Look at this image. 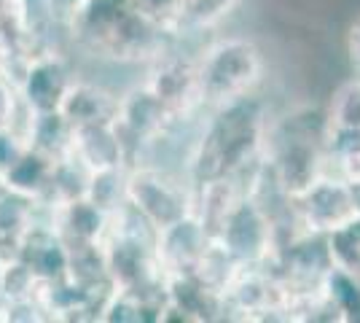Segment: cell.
I'll list each match as a JSON object with an SVG mask.
<instances>
[{
    "label": "cell",
    "mask_w": 360,
    "mask_h": 323,
    "mask_svg": "<svg viewBox=\"0 0 360 323\" xmlns=\"http://www.w3.org/2000/svg\"><path fill=\"white\" fill-rule=\"evenodd\" d=\"M269 129L271 110L261 92L205 108L186 156L188 181L199 186L218 178H242L266 154Z\"/></svg>",
    "instance_id": "6da1fadb"
},
{
    "label": "cell",
    "mask_w": 360,
    "mask_h": 323,
    "mask_svg": "<svg viewBox=\"0 0 360 323\" xmlns=\"http://www.w3.org/2000/svg\"><path fill=\"white\" fill-rule=\"evenodd\" d=\"M68 41L97 60L146 65L178 38L143 14L135 0H84Z\"/></svg>",
    "instance_id": "7a4b0ae2"
},
{
    "label": "cell",
    "mask_w": 360,
    "mask_h": 323,
    "mask_svg": "<svg viewBox=\"0 0 360 323\" xmlns=\"http://www.w3.org/2000/svg\"><path fill=\"white\" fill-rule=\"evenodd\" d=\"M328 110H293L283 119H271L266 162L277 178V186L290 200H299L330 170L323 146Z\"/></svg>",
    "instance_id": "3957f363"
},
{
    "label": "cell",
    "mask_w": 360,
    "mask_h": 323,
    "mask_svg": "<svg viewBox=\"0 0 360 323\" xmlns=\"http://www.w3.org/2000/svg\"><path fill=\"white\" fill-rule=\"evenodd\" d=\"M199 62V97L202 108H218L264 84V51L248 35H218L196 54Z\"/></svg>",
    "instance_id": "277c9868"
},
{
    "label": "cell",
    "mask_w": 360,
    "mask_h": 323,
    "mask_svg": "<svg viewBox=\"0 0 360 323\" xmlns=\"http://www.w3.org/2000/svg\"><path fill=\"white\" fill-rule=\"evenodd\" d=\"M196 189L183 170L165 165H137L127 175V205L148 221L156 232L194 213Z\"/></svg>",
    "instance_id": "5b68a950"
},
{
    "label": "cell",
    "mask_w": 360,
    "mask_h": 323,
    "mask_svg": "<svg viewBox=\"0 0 360 323\" xmlns=\"http://www.w3.org/2000/svg\"><path fill=\"white\" fill-rule=\"evenodd\" d=\"M172 41L143 65V84L165 103L180 122H196L205 108L199 97V62Z\"/></svg>",
    "instance_id": "8992f818"
},
{
    "label": "cell",
    "mask_w": 360,
    "mask_h": 323,
    "mask_svg": "<svg viewBox=\"0 0 360 323\" xmlns=\"http://www.w3.org/2000/svg\"><path fill=\"white\" fill-rule=\"evenodd\" d=\"M229 321H285L288 291L280 275L264 264H240L224 289Z\"/></svg>",
    "instance_id": "52a82bcc"
},
{
    "label": "cell",
    "mask_w": 360,
    "mask_h": 323,
    "mask_svg": "<svg viewBox=\"0 0 360 323\" xmlns=\"http://www.w3.org/2000/svg\"><path fill=\"white\" fill-rule=\"evenodd\" d=\"M215 243L240 264H264L274 253V218L248 191L234 205Z\"/></svg>",
    "instance_id": "ba28073f"
},
{
    "label": "cell",
    "mask_w": 360,
    "mask_h": 323,
    "mask_svg": "<svg viewBox=\"0 0 360 323\" xmlns=\"http://www.w3.org/2000/svg\"><path fill=\"white\" fill-rule=\"evenodd\" d=\"M75 78L78 76L73 70V62L60 46H41L25 62L16 78V87L27 110L49 113V110H60Z\"/></svg>",
    "instance_id": "9c48e42d"
},
{
    "label": "cell",
    "mask_w": 360,
    "mask_h": 323,
    "mask_svg": "<svg viewBox=\"0 0 360 323\" xmlns=\"http://www.w3.org/2000/svg\"><path fill=\"white\" fill-rule=\"evenodd\" d=\"M162 321L210 323L226 321V299L199 272L165 275V308ZM159 321V323H162Z\"/></svg>",
    "instance_id": "30bf717a"
},
{
    "label": "cell",
    "mask_w": 360,
    "mask_h": 323,
    "mask_svg": "<svg viewBox=\"0 0 360 323\" xmlns=\"http://www.w3.org/2000/svg\"><path fill=\"white\" fill-rule=\"evenodd\" d=\"M296 213L307 232L330 234V232L342 229L355 218L349 181L345 175L328 170L307 194H301L296 200Z\"/></svg>",
    "instance_id": "8fae6325"
},
{
    "label": "cell",
    "mask_w": 360,
    "mask_h": 323,
    "mask_svg": "<svg viewBox=\"0 0 360 323\" xmlns=\"http://www.w3.org/2000/svg\"><path fill=\"white\" fill-rule=\"evenodd\" d=\"M16 259L27 264L32 270V275L41 283L49 280H60L68 275L70 267V246L68 240L60 234V229L54 227L51 213L41 205V215L32 221V227L19 240L16 248Z\"/></svg>",
    "instance_id": "7c38bea8"
},
{
    "label": "cell",
    "mask_w": 360,
    "mask_h": 323,
    "mask_svg": "<svg viewBox=\"0 0 360 323\" xmlns=\"http://www.w3.org/2000/svg\"><path fill=\"white\" fill-rule=\"evenodd\" d=\"M210 246L212 237L194 213L169 224L156 237V251H159V262L165 267V275L196 272Z\"/></svg>",
    "instance_id": "4fadbf2b"
},
{
    "label": "cell",
    "mask_w": 360,
    "mask_h": 323,
    "mask_svg": "<svg viewBox=\"0 0 360 323\" xmlns=\"http://www.w3.org/2000/svg\"><path fill=\"white\" fill-rule=\"evenodd\" d=\"M60 113L73 127H91V124L116 122L119 116V94L94 84L89 78H75L65 94Z\"/></svg>",
    "instance_id": "5bb4252c"
},
{
    "label": "cell",
    "mask_w": 360,
    "mask_h": 323,
    "mask_svg": "<svg viewBox=\"0 0 360 323\" xmlns=\"http://www.w3.org/2000/svg\"><path fill=\"white\" fill-rule=\"evenodd\" d=\"M49 210V208H46ZM54 227L68 240V246H86V243H103L110 232L113 215L97 208L86 197H78L73 202H65L60 208L49 210Z\"/></svg>",
    "instance_id": "9a60e30c"
},
{
    "label": "cell",
    "mask_w": 360,
    "mask_h": 323,
    "mask_svg": "<svg viewBox=\"0 0 360 323\" xmlns=\"http://www.w3.org/2000/svg\"><path fill=\"white\" fill-rule=\"evenodd\" d=\"M73 156H78L89 170L127 167V154H124L116 122L75 127Z\"/></svg>",
    "instance_id": "2e32d148"
},
{
    "label": "cell",
    "mask_w": 360,
    "mask_h": 323,
    "mask_svg": "<svg viewBox=\"0 0 360 323\" xmlns=\"http://www.w3.org/2000/svg\"><path fill=\"white\" fill-rule=\"evenodd\" d=\"M194 189V215L202 221V227L215 240L221 227L226 224L229 213L242 200L245 186H242L240 178H218V181H207V184H199Z\"/></svg>",
    "instance_id": "e0dca14e"
},
{
    "label": "cell",
    "mask_w": 360,
    "mask_h": 323,
    "mask_svg": "<svg viewBox=\"0 0 360 323\" xmlns=\"http://www.w3.org/2000/svg\"><path fill=\"white\" fill-rule=\"evenodd\" d=\"M54 165H57V159L27 146V151L19 156L11 167L0 172V189H8V191H16L22 197L41 202L46 197L49 184H51Z\"/></svg>",
    "instance_id": "ac0fdd59"
},
{
    "label": "cell",
    "mask_w": 360,
    "mask_h": 323,
    "mask_svg": "<svg viewBox=\"0 0 360 323\" xmlns=\"http://www.w3.org/2000/svg\"><path fill=\"white\" fill-rule=\"evenodd\" d=\"M41 215V202L22 197L16 191L0 189V253L14 259L22 234L30 229L32 221Z\"/></svg>",
    "instance_id": "d6986e66"
},
{
    "label": "cell",
    "mask_w": 360,
    "mask_h": 323,
    "mask_svg": "<svg viewBox=\"0 0 360 323\" xmlns=\"http://www.w3.org/2000/svg\"><path fill=\"white\" fill-rule=\"evenodd\" d=\"M25 138L32 148L44 151L51 159L73 154V138L75 127L60 110H49V113H32L27 127H25Z\"/></svg>",
    "instance_id": "ffe728a7"
},
{
    "label": "cell",
    "mask_w": 360,
    "mask_h": 323,
    "mask_svg": "<svg viewBox=\"0 0 360 323\" xmlns=\"http://www.w3.org/2000/svg\"><path fill=\"white\" fill-rule=\"evenodd\" d=\"M91 170L78 159V156H62L54 165L51 172V184L46 189V197L41 200L44 208L54 210L65 202H73L78 197H86V186H89Z\"/></svg>",
    "instance_id": "44dd1931"
},
{
    "label": "cell",
    "mask_w": 360,
    "mask_h": 323,
    "mask_svg": "<svg viewBox=\"0 0 360 323\" xmlns=\"http://www.w3.org/2000/svg\"><path fill=\"white\" fill-rule=\"evenodd\" d=\"M323 291L339 310L342 323H360V272L333 264L323 280Z\"/></svg>",
    "instance_id": "7402d4cb"
},
{
    "label": "cell",
    "mask_w": 360,
    "mask_h": 323,
    "mask_svg": "<svg viewBox=\"0 0 360 323\" xmlns=\"http://www.w3.org/2000/svg\"><path fill=\"white\" fill-rule=\"evenodd\" d=\"M127 175L129 167H105L91 170L89 186H86V200H91L105 213H119L127 205Z\"/></svg>",
    "instance_id": "603a6c76"
},
{
    "label": "cell",
    "mask_w": 360,
    "mask_h": 323,
    "mask_svg": "<svg viewBox=\"0 0 360 323\" xmlns=\"http://www.w3.org/2000/svg\"><path fill=\"white\" fill-rule=\"evenodd\" d=\"M41 280L32 275V270L22 259H8L3 272H0V302H19V299H30L38 293Z\"/></svg>",
    "instance_id": "cb8c5ba5"
},
{
    "label": "cell",
    "mask_w": 360,
    "mask_h": 323,
    "mask_svg": "<svg viewBox=\"0 0 360 323\" xmlns=\"http://www.w3.org/2000/svg\"><path fill=\"white\" fill-rule=\"evenodd\" d=\"M328 122L360 129V76L342 84L328 103Z\"/></svg>",
    "instance_id": "d4e9b609"
},
{
    "label": "cell",
    "mask_w": 360,
    "mask_h": 323,
    "mask_svg": "<svg viewBox=\"0 0 360 323\" xmlns=\"http://www.w3.org/2000/svg\"><path fill=\"white\" fill-rule=\"evenodd\" d=\"M30 116H32V110H27L25 103H22L16 81L0 68V127H3V124H14V127H19V129L25 132Z\"/></svg>",
    "instance_id": "484cf974"
},
{
    "label": "cell",
    "mask_w": 360,
    "mask_h": 323,
    "mask_svg": "<svg viewBox=\"0 0 360 323\" xmlns=\"http://www.w3.org/2000/svg\"><path fill=\"white\" fill-rule=\"evenodd\" d=\"M137 8L180 41V0H135Z\"/></svg>",
    "instance_id": "4316f807"
},
{
    "label": "cell",
    "mask_w": 360,
    "mask_h": 323,
    "mask_svg": "<svg viewBox=\"0 0 360 323\" xmlns=\"http://www.w3.org/2000/svg\"><path fill=\"white\" fill-rule=\"evenodd\" d=\"M27 138H25V132L14 127V124H3L0 127V172H6V170L14 165L19 156L27 151Z\"/></svg>",
    "instance_id": "83f0119b"
},
{
    "label": "cell",
    "mask_w": 360,
    "mask_h": 323,
    "mask_svg": "<svg viewBox=\"0 0 360 323\" xmlns=\"http://www.w3.org/2000/svg\"><path fill=\"white\" fill-rule=\"evenodd\" d=\"M0 27H30L27 0H0Z\"/></svg>",
    "instance_id": "f1b7e54d"
},
{
    "label": "cell",
    "mask_w": 360,
    "mask_h": 323,
    "mask_svg": "<svg viewBox=\"0 0 360 323\" xmlns=\"http://www.w3.org/2000/svg\"><path fill=\"white\" fill-rule=\"evenodd\" d=\"M347 54L355 68V76H360V16L352 22V27L347 32Z\"/></svg>",
    "instance_id": "f546056e"
},
{
    "label": "cell",
    "mask_w": 360,
    "mask_h": 323,
    "mask_svg": "<svg viewBox=\"0 0 360 323\" xmlns=\"http://www.w3.org/2000/svg\"><path fill=\"white\" fill-rule=\"evenodd\" d=\"M349 191H352V205H355V218H360V178H347Z\"/></svg>",
    "instance_id": "4dcf8cb0"
},
{
    "label": "cell",
    "mask_w": 360,
    "mask_h": 323,
    "mask_svg": "<svg viewBox=\"0 0 360 323\" xmlns=\"http://www.w3.org/2000/svg\"><path fill=\"white\" fill-rule=\"evenodd\" d=\"M6 262H8V259H6L3 253H0V272H3V267H6Z\"/></svg>",
    "instance_id": "1f68e13d"
}]
</instances>
